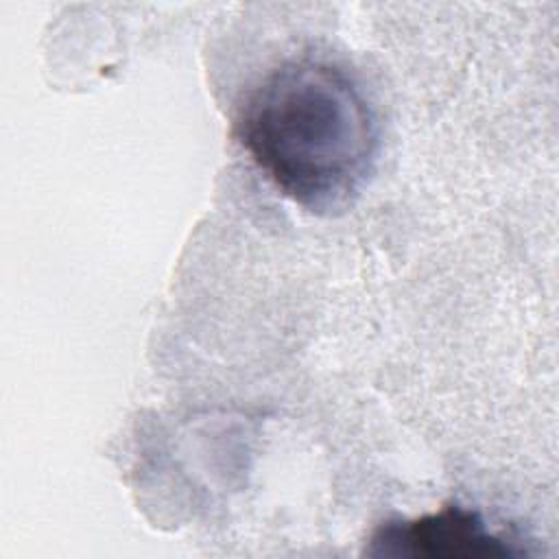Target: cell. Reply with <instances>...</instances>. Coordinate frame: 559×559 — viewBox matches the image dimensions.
I'll return each instance as SVG.
<instances>
[{
  "label": "cell",
  "mask_w": 559,
  "mask_h": 559,
  "mask_svg": "<svg viewBox=\"0 0 559 559\" xmlns=\"http://www.w3.org/2000/svg\"><path fill=\"white\" fill-rule=\"evenodd\" d=\"M236 135L269 181L317 214L347 207L378 155V124L354 81L321 61H288L253 87Z\"/></svg>",
  "instance_id": "cell-1"
},
{
  "label": "cell",
  "mask_w": 559,
  "mask_h": 559,
  "mask_svg": "<svg viewBox=\"0 0 559 559\" xmlns=\"http://www.w3.org/2000/svg\"><path fill=\"white\" fill-rule=\"evenodd\" d=\"M369 555L376 557H511L513 544L493 533L478 511L461 504H445L435 513L415 520H389L369 539Z\"/></svg>",
  "instance_id": "cell-2"
}]
</instances>
